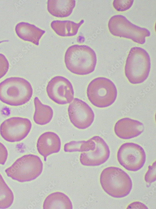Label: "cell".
Listing matches in <instances>:
<instances>
[{
	"label": "cell",
	"mask_w": 156,
	"mask_h": 209,
	"mask_svg": "<svg viewBox=\"0 0 156 209\" xmlns=\"http://www.w3.org/2000/svg\"><path fill=\"white\" fill-rule=\"evenodd\" d=\"M87 95L93 105L98 108H105L115 102L117 90L115 84L110 80L105 77H98L88 84Z\"/></svg>",
	"instance_id": "52a82bcc"
},
{
	"label": "cell",
	"mask_w": 156,
	"mask_h": 209,
	"mask_svg": "<svg viewBox=\"0 0 156 209\" xmlns=\"http://www.w3.org/2000/svg\"><path fill=\"white\" fill-rule=\"evenodd\" d=\"M76 5L75 0H48L47 9L53 16L65 18L69 16Z\"/></svg>",
	"instance_id": "2e32d148"
},
{
	"label": "cell",
	"mask_w": 156,
	"mask_h": 209,
	"mask_svg": "<svg viewBox=\"0 0 156 209\" xmlns=\"http://www.w3.org/2000/svg\"><path fill=\"white\" fill-rule=\"evenodd\" d=\"M35 111L33 120L37 124L43 125L51 121L53 114V110L50 106L43 104L37 97L34 99Z\"/></svg>",
	"instance_id": "d6986e66"
},
{
	"label": "cell",
	"mask_w": 156,
	"mask_h": 209,
	"mask_svg": "<svg viewBox=\"0 0 156 209\" xmlns=\"http://www.w3.org/2000/svg\"><path fill=\"white\" fill-rule=\"evenodd\" d=\"M65 152H81V164L86 166H97L105 162L110 155L109 147L101 137L95 136L87 141H72L64 146Z\"/></svg>",
	"instance_id": "6da1fadb"
},
{
	"label": "cell",
	"mask_w": 156,
	"mask_h": 209,
	"mask_svg": "<svg viewBox=\"0 0 156 209\" xmlns=\"http://www.w3.org/2000/svg\"><path fill=\"white\" fill-rule=\"evenodd\" d=\"M14 199L13 192L0 173V209H6L12 204Z\"/></svg>",
	"instance_id": "ffe728a7"
},
{
	"label": "cell",
	"mask_w": 156,
	"mask_h": 209,
	"mask_svg": "<svg viewBox=\"0 0 156 209\" xmlns=\"http://www.w3.org/2000/svg\"><path fill=\"white\" fill-rule=\"evenodd\" d=\"M150 56L144 49L134 47L127 56L124 67L125 76L132 84L141 83L148 77L150 70Z\"/></svg>",
	"instance_id": "5b68a950"
},
{
	"label": "cell",
	"mask_w": 156,
	"mask_h": 209,
	"mask_svg": "<svg viewBox=\"0 0 156 209\" xmlns=\"http://www.w3.org/2000/svg\"><path fill=\"white\" fill-rule=\"evenodd\" d=\"M44 209H73L72 204L69 198L65 194L60 192L51 193L44 201Z\"/></svg>",
	"instance_id": "ac0fdd59"
},
{
	"label": "cell",
	"mask_w": 156,
	"mask_h": 209,
	"mask_svg": "<svg viewBox=\"0 0 156 209\" xmlns=\"http://www.w3.org/2000/svg\"><path fill=\"white\" fill-rule=\"evenodd\" d=\"M61 139L56 133L52 132H46L39 137L37 144L38 153L46 160L49 155L58 152L61 148Z\"/></svg>",
	"instance_id": "5bb4252c"
},
{
	"label": "cell",
	"mask_w": 156,
	"mask_h": 209,
	"mask_svg": "<svg viewBox=\"0 0 156 209\" xmlns=\"http://www.w3.org/2000/svg\"><path fill=\"white\" fill-rule=\"evenodd\" d=\"M156 161L152 165L149 166L148 170L144 176V180L146 182L151 183L156 181Z\"/></svg>",
	"instance_id": "7402d4cb"
},
{
	"label": "cell",
	"mask_w": 156,
	"mask_h": 209,
	"mask_svg": "<svg viewBox=\"0 0 156 209\" xmlns=\"http://www.w3.org/2000/svg\"><path fill=\"white\" fill-rule=\"evenodd\" d=\"M32 127L30 120L26 118L13 117L4 121L0 126V134L10 142L20 141L28 134Z\"/></svg>",
	"instance_id": "30bf717a"
},
{
	"label": "cell",
	"mask_w": 156,
	"mask_h": 209,
	"mask_svg": "<svg viewBox=\"0 0 156 209\" xmlns=\"http://www.w3.org/2000/svg\"><path fill=\"white\" fill-rule=\"evenodd\" d=\"M100 183L104 191L115 198L125 197L132 188V181L129 175L121 169L114 166L106 167L102 170Z\"/></svg>",
	"instance_id": "277c9868"
},
{
	"label": "cell",
	"mask_w": 156,
	"mask_h": 209,
	"mask_svg": "<svg viewBox=\"0 0 156 209\" xmlns=\"http://www.w3.org/2000/svg\"><path fill=\"white\" fill-rule=\"evenodd\" d=\"M7 150L5 145L0 142V164L4 165L8 157Z\"/></svg>",
	"instance_id": "cb8c5ba5"
},
{
	"label": "cell",
	"mask_w": 156,
	"mask_h": 209,
	"mask_svg": "<svg viewBox=\"0 0 156 209\" xmlns=\"http://www.w3.org/2000/svg\"><path fill=\"white\" fill-rule=\"evenodd\" d=\"M15 31L19 38L37 46L39 45L40 39L46 32L33 24L25 22L18 23L15 27Z\"/></svg>",
	"instance_id": "9a60e30c"
},
{
	"label": "cell",
	"mask_w": 156,
	"mask_h": 209,
	"mask_svg": "<svg viewBox=\"0 0 156 209\" xmlns=\"http://www.w3.org/2000/svg\"><path fill=\"white\" fill-rule=\"evenodd\" d=\"M8 41V40H3L2 41H0V44L2 43V42H7Z\"/></svg>",
	"instance_id": "484cf974"
},
{
	"label": "cell",
	"mask_w": 156,
	"mask_h": 209,
	"mask_svg": "<svg viewBox=\"0 0 156 209\" xmlns=\"http://www.w3.org/2000/svg\"><path fill=\"white\" fill-rule=\"evenodd\" d=\"M43 164L38 156L26 154L17 159L5 170L7 176L20 182L35 179L41 173Z\"/></svg>",
	"instance_id": "8992f818"
},
{
	"label": "cell",
	"mask_w": 156,
	"mask_h": 209,
	"mask_svg": "<svg viewBox=\"0 0 156 209\" xmlns=\"http://www.w3.org/2000/svg\"><path fill=\"white\" fill-rule=\"evenodd\" d=\"M71 123L76 128L85 129L91 125L95 118L92 109L86 102L78 98H74L68 108Z\"/></svg>",
	"instance_id": "7c38bea8"
},
{
	"label": "cell",
	"mask_w": 156,
	"mask_h": 209,
	"mask_svg": "<svg viewBox=\"0 0 156 209\" xmlns=\"http://www.w3.org/2000/svg\"><path fill=\"white\" fill-rule=\"evenodd\" d=\"M127 209H148V208L141 202L135 201L129 205Z\"/></svg>",
	"instance_id": "d4e9b609"
},
{
	"label": "cell",
	"mask_w": 156,
	"mask_h": 209,
	"mask_svg": "<svg viewBox=\"0 0 156 209\" xmlns=\"http://www.w3.org/2000/svg\"><path fill=\"white\" fill-rule=\"evenodd\" d=\"M117 157L121 166L132 171H136L141 169L146 160L145 152L143 147L132 142L122 144L118 150Z\"/></svg>",
	"instance_id": "9c48e42d"
},
{
	"label": "cell",
	"mask_w": 156,
	"mask_h": 209,
	"mask_svg": "<svg viewBox=\"0 0 156 209\" xmlns=\"http://www.w3.org/2000/svg\"><path fill=\"white\" fill-rule=\"evenodd\" d=\"M95 51L87 45L74 44L69 47L65 55L67 69L71 73L85 75L93 72L97 63Z\"/></svg>",
	"instance_id": "7a4b0ae2"
},
{
	"label": "cell",
	"mask_w": 156,
	"mask_h": 209,
	"mask_svg": "<svg viewBox=\"0 0 156 209\" xmlns=\"http://www.w3.org/2000/svg\"><path fill=\"white\" fill-rule=\"evenodd\" d=\"M46 91L49 98L58 104L69 103L74 99V93L71 83L61 76L52 78L47 84Z\"/></svg>",
	"instance_id": "8fae6325"
},
{
	"label": "cell",
	"mask_w": 156,
	"mask_h": 209,
	"mask_svg": "<svg viewBox=\"0 0 156 209\" xmlns=\"http://www.w3.org/2000/svg\"><path fill=\"white\" fill-rule=\"evenodd\" d=\"M9 66V62L5 56L0 53V79L7 73Z\"/></svg>",
	"instance_id": "603a6c76"
},
{
	"label": "cell",
	"mask_w": 156,
	"mask_h": 209,
	"mask_svg": "<svg viewBox=\"0 0 156 209\" xmlns=\"http://www.w3.org/2000/svg\"><path fill=\"white\" fill-rule=\"evenodd\" d=\"M108 27L113 35L130 39L141 44L145 43V38L150 35L148 29L133 24L121 15L112 16L108 22Z\"/></svg>",
	"instance_id": "ba28073f"
},
{
	"label": "cell",
	"mask_w": 156,
	"mask_h": 209,
	"mask_svg": "<svg viewBox=\"0 0 156 209\" xmlns=\"http://www.w3.org/2000/svg\"><path fill=\"white\" fill-rule=\"evenodd\" d=\"M134 1L133 0H114L113 5L116 11H124L129 9L132 7Z\"/></svg>",
	"instance_id": "44dd1931"
},
{
	"label": "cell",
	"mask_w": 156,
	"mask_h": 209,
	"mask_svg": "<svg viewBox=\"0 0 156 209\" xmlns=\"http://www.w3.org/2000/svg\"><path fill=\"white\" fill-rule=\"evenodd\" d=\"M141 122L129 118H124L115 123L114 130L116 135L121 139H129L137 137L144 131Z\"/></svg>",
	"instance_id": "4fadbf2b"
},
{
	"label": "cell",
	"mask_w": 156,
	"mask_h": 209,
	"mask_svg": "<svg viewBox=\"0 0 156 209\" xmlns=\"http://www.w3.org/2000/svg\"><path fill=\"white\" fill-rule=\"evenodd\" d=\"M32 94L31 84L24 78L12 77L0 83V100L7 105H23L29 101Z\"/></svg>",
	"instance_id": "3957f363"
},
{
	"label": "cell",
	"mask_w": 156,
	"mask_h": 209,
	"mask_svg": "<svg viewBox=\"0 0 156 209\" xmlns=\"http://www.w3.org/2000/svg\"><path fill=\"white\" fill-rule=\"evenodd\" d=\"M82 19L78 23L70 20H56L51 24L52 29L59 36L61 37H70L76 35L79 29L84 23Z\"/></svg>",
	"instance_id": "e0dca14e"
}]
</instances>
